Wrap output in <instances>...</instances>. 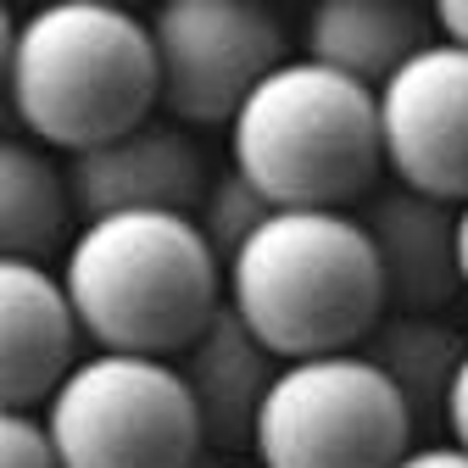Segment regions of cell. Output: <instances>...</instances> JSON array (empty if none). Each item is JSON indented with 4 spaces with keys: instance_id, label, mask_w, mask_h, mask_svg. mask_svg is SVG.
Here are the masks:
<instances>
[{
    "instance_id": "cell-1",
    "label": "cell",
    "mask_w": 468,
    "mask_h": 468,
    "mask_svg": "<svg viewBox=\"0 0 468 468\" xmlns=\"http://www.w3.org/2000/svg\"><path fill=\"white\" fill-rule=\"evenodd\" d=\"M223 302L284 363L357 346L385 313V284L357 212L273 207L223 262Z\"/></svg>"
},
{
    "instance_id": "cell-6",
    "label": "cell",
    "mask_w": 468,
    "mask_h": 468,
    "mask_svg": "<svg viewBox=\"0 0 468 468\" xmlns=\"http://www.w3.org/2000/svg\"><path fill=\"white\" fill-rule=\"evenodd\" d=\"M407 446L413 413L357 346L284 357L251 430L262 468H390Z\"/></svg>"
},
{
    "instance_id": "cell-16",
    "label": "cell",
    "mask_w": 468,
    "mask_h": 468,
    "mask_svg": "<svg viewBox=\"0 0 468 468\" xmlns=\"http://www.w3.org/2000/svg\"><path fill=\"white\" fill-rule=\"evenodd\" d=\"M268 212H273V201L246 179V173L240 167H223V173L207 179V196H201V207L190 218L201 223V234H207V246L218 251V262H229L234 251H240V240Z\"/></svg>"
},
{
    "instance_id": "cell-13",
    "label": "cell",
    "mask_w": 468,
    "mask_h": 468,
    "mask_svg": "<svg viewBox=\"0 0 468 468\" xmlns=\"http://www.w3.org/2000/svg\"><path fill=\"white\" fill-rule=\"evenodd\" d=\"M430 12L419 0H313L307 56L379 90L419 45H430Z\"/></svg>"
},
{
    "instance_id": "cell-17",
    "label": "cell",
    "mask_w": 468,
    "mask_h": 468,
    "mask_svg": "<svg viewBox=\"0 0 468 468\" xmlns=\"http://www.w3.org/2000/svg\"><path fill=\"white\" fill-rule=\"evenodd\" d=\"M0 468H62L45 419L28 407H0Z\"/></svg>"
},
{
    "instance_id": "cell-2",
    "label": "cell",
    "mask_w": 468,
    "mask_h": 468,
    "mask_svg": "<svg viewBox=\"0 0 468 468\" xmlns=\"http://www.w3.org/2000/svg\"><path fill=\"white\" fill-rule=\"evenodd\" d=\"M56 279L101 351L173 357L223 302V262L190 212L84 218Z\"/></svg>"
},
{
    "instance_id": "cell-8",
    "label": "cell",
    "mask_w": 468,
    "mask_h": 468,
    "mask_svg": "<svg viewBox=\"0 0 468 468\" xmlns=\"http://www.w3.org/2000/svg\"><path fill=\"white\" fill-rule=\"evenodd\" d=\"M379 151L396 185L441 201L468 196V45L430 39L374 90Z\"/></svg>"
},
{
    "instance_id": "cell-23",
    "label": "cell",
    "mask_w": 468,
    "mask_h": 468,
    "mask_svg": "<svg viewBox=\"0 0 468 468\" xmlns=\"http://www.w3.org/2000/svg\"><path fill=\"white\" fill-rule=\"evenodd\" d=\"M190 468H223V463H218V457H207V452H201V457H196V463H190Z\"/></svg>"
},
{
    "instance_id": "cell-5",
    "label": "cell",
    "mask_w": 468,
    "mask_h": 468,
    "mask_svg": "<svg viewBox=\"0 0 468 468\" xmlns=\"http://www.w3.org/2000/svg\"><path fill=\"white\" fill-rule=\"evenodd\" d=\"M45 430L62 468H190L207 452L179 368L151 351L73 357L45 396Z\"/></svg>"
},
{
    "instance_id": "cell-19",
    "label": "cell",
    "mask_w": 468,
    "mask_h": 468,
    "mask_svg": "<svg viewBox=\"0 0 468 468\" xmlns=\"http://www.w3.org/2000/svg\"><path fill=\"white\" fill-rule=\"evenodd\" d=\"M390 468H468V452L452 441V446H407Z\"/></svg>"
},
{
    "instance_id": "cell-14",
    "label": "cell",
    "mask_w": 468,
    "mask_h": 468,
    "mask_svg": "<svg viewBox=\"0 0 468 468\" xmlns=\"http://www.w3.org/2000/svg\"><path fill=\"white\" fill-rule=\"evenodd\" d=\"M463 346L468 340L441 313H396V307H385L368 324V335L357 340V351L396 385V396L407 401L413 424L446 413V390H452V374H457Z\"/></svg>"
},
{
    "instance_id": "cell-10",
    "label": "cell",
    "mask_w": 468,
    "mask_h": 468,
    "mask_svg": "<svg viewBox=\"0 0 468 468\" xmlns=\"http://www.w3.org/2000/svg\"><path fill=\"white\" fill-rule=\"evenodd\" d=\"M374 262H379V284H385V307L396 313H441L457 290V201L424 196V190H374L357 212Z\"/></svg>"
},
{
    "instance_id": "cell-21",
    "label": "cell",
    "mask_w": 468,
    "mask_h": 468,
    "mask_svg": "<svg viewBox=\"0 0 468 468\" xmlns=\"http://www.w3.org/2000/svg\"><path fill=\"white\" fill-rule=\"evenodd\" d=\"M12 34H17V23L6 12V0H0V95H6V68H12Z\"/></svg>"
},
{
    "instance_id": "cell-20",
    "label": "cell",
    "mask_w": 468,
    "mask_h": 468,
    "mask_svg": "<svg viewBox=\"0 0 468 468\" xmlns=\"http://www.w3.org/2000/svg\"><path fill=\"white\" fill-rule=\"evenodd\" d=\"M430 17H435L441 39L468 45V0H430Z\"/></svg>"
},
{
    "instance_id": "cell-4",
    "label": "cell",
    "mask_w": 468,
    "mask_h": 468,
    "mask_svg": "<svg viewBox=\"0 0 468 468\" xmlns=\"http://www.w3.org/2000/svg\"><path fill=\"white\" fill-rule=\"evenodd\" d=\"M229 167L273 207H346L368 196L385 167L374 90L313 56H284L234 106Z\"/></svg>"
},
{
    "instance_id": "cell-22",
    "label": "cell",
    "mask_w": 468,
    "mask_h": 468,
    "mask_svg": "<svg viewBox=\"0 0 468 468\" xmlns=\"http://www.w3.org/2000/svg\"><path fill=\"white\" fill-rule=\"evenodd\" d=\"M457 273H463V290H468V196L457 201Z\"/></svg>"
},
{
    "instance_id": "cell-12",
    "label": "cell",
    "mask_w": 468,
    "mask_h": 468,
    "mask_svg": "<svg viewBox=\"0 0 468 468\" xmlns=\"http://www.w3.org/2000/svg\"><path fill=\"white\" fill-rule=\"evenodd\" d=\"M79 318L34 257H0V407H34L73 368Z\"/></svg>"
},
{
    "instance_id": "cell-7",
    "label": "cell",
    "mask_w": 468,
    "mask_h": 468,
    "mask_svg": "<svg viewBox=\"0 0 468 468\" xmlns=\"http://www.w3.org/2000/svg\"><path fill=\"white\" fill-rule=\"evenodd\" d=\"M145 28L156 106L185 129H229L251 84L284 62V28L262 0H156Z\"/></svg>"
},
{
    "instance_id": "cell-18",
    "label": "cell",
    "mask_w": 468,
    "mask_h": 468,
    "mask_svg": "<svg viewBox=\"0 0 468 468\" xmlns=\"http://www.w3.org/2000/svg\"><path fill=\"white\" fill-rule=\"evenodd\" d=\"M446 430L452 441L468 452V346H463V357H457V374H452V390H446Z\"/></svg>"
},
{
    "instance_id": "cell-3",
    "label": "cell",
    "mask_w": 468,
    "mask_h": 468,
    "mask_svg": "<svg viewBox=\"0 0 468 468\" xmlns=\"http://www.w3.org/2000/svg\"><path fill=\"white\" fill-rule=\"evenodd\" d=\"M6 101L56 151H84L156 112L151 28L123 0H45L12 34Z\"/></svg>"
},
{
    "instance_id": "cell-11",
    "label": "cell",
    "mask_w": 468,
    "mask_h": 468,
    "mask_svg": "<svg viewBox=\"0 0 468 468\" xmlns=\"http://www.w3.org/2000/svg\"><path fill=\"white\" fill-rule=\"evenodd\" d=\"M179 379L196 401V419H201V441L212 452H240L251 446L257 430V407L279 374V357L240 324L229 302L212 307V318L179 346Z\"/></svg>"
},
{
    "instance_id": "cell-15",
    "label": "cell",
    "mask_w": 468,
    "mask_h": 468,
    "mask_svg": "<svg viewBox=\"0 0 468 468\" xmlns=\"http://www.w3.org/2000/svg\"><path fill=\"white\" fill-rule=\"evenodd\" d=\"M73 218L68 173L39 145L0 134V257H45L62 246Z\"/></svg>"
},
{
    "instance_id": "cell-9",
    "label": "cell",
    "mask_w": 468,
    "mask_h": 468,
    "mask_svg": "<svg viewBox=\"0 0 468 468\" xmlns=\"http://www.w3.org/2000/svg\"><path fill=\"white\" fill-rule=\"evenodd\" d=\"M68 196L79 218L101 212H196L207 196V151L173 117H140L134 129L68 151Z\"/></svg>"
}]
</instances>
